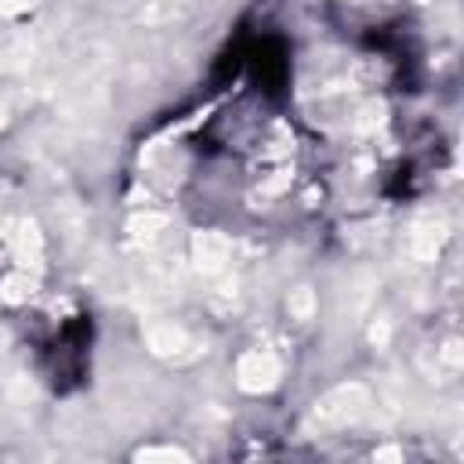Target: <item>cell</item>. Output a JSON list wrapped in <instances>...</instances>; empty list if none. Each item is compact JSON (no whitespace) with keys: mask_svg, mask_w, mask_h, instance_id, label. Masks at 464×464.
I'll list each match as a JSON object with an SVG mask.
<instances>
[{"mask_svg":"<svg viewBox=\"0 0 464 464\" xmlns=\"http://www.w3.org/2000/svg\"><path fill=\"white\" fill-rule=\"evenodd\" d=\"M87 362H91V319L72 315L44 341V366L51 384L58 392H69L87 373Z\"/></svg>","mask_w":464,"mask_h":464,"instance_id":"obj_1","label":"cell"}]
</instances>
